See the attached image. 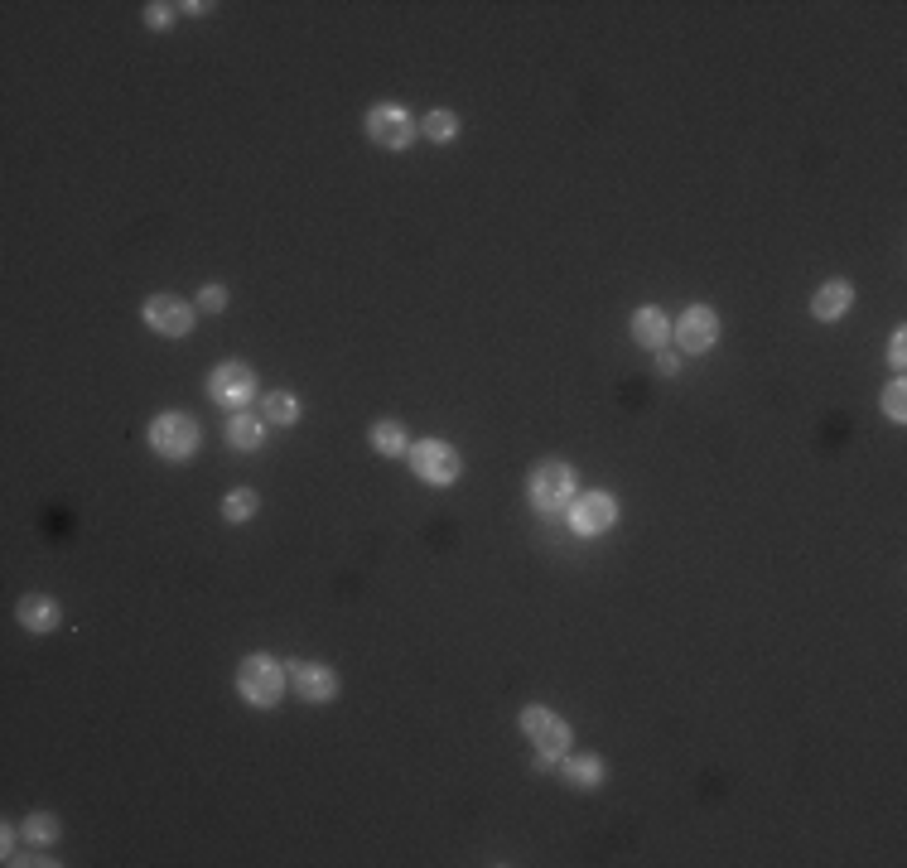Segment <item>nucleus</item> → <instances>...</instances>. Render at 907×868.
<instances>
[{
  "instance_id": "f257e3e1",
  "label": "nucleus",
  "mask_w": 907,
  "mask_h": 868,
  "mask_svg": "<svg viewBox=\"0 0 907 868\" xmlns=\"http://www.w3.org/2000/svg\"><path fill=\"white\" fill-rule=\"evenodd\" d=\"M570 497H575V468H570V463H541V468L531 473V502H536L541 512L570 507Z\"/></svg>"
},
{
  "instance_id": "f03ea898",
  "label": "nucleus",
  "mask_w": 907,
  "mask_h": 868,
  "mask_svg": "<svg viewBox=\"0 0 907 868\" xmlns=\"http://www.w3.org/2000/svg\"><path fill=\"white\" fill-rule=\"evenodd\" d=\"M150 444L165 459H189L193 449H198V420H189V415H160L150 425Z\"/></svg>"
},
{
  "instance_id": "7ed1b4c3",
  "label": "nucleus",
  "mask_w": 907,
  "mask_h": 868,
  "mask_svg": "<svg viewBox=\"0 0 907 868\" xmlns=\"http://www.w3.org/2000/svg\"><path fill=\"white\" fill-rule=\"evenodd\" d=\"M237 685H242V695H247L251 705H275L285 680H280V666H275L271 656H247L242 671H237Z\"/></svg>"
},
{
  "instance_id": "20e7f679",
  "label": "nucleus",
  "mask_w": 907,
  "mask_h": 868,
  "mask_svg": "<svg viewBox=\"0 0 907 868\" xmlns=\"http://www.w3.org/2000/svg\"><path fill=\"white\" fill-rule=\"evenodd\" d=\"M522 729L541 753H550V758H560V753L570 748V724H565L560 714H550V709H522Z\"/></svg>"
},
{
  "instance_id": "39448f33",
  "label": "nucleus",
  "mask_w": 907,
  "mask_h": 868,
  "mask_svg": "<svg viewBox=\"0 0 907 868\" xmlns=\"http://www.w3.org/2000/svg\"><path fill=\"white\" fill-rule=\"evenodd\" d=\"M459 454L449 449V444H440V439H425V444H415V473L425 478V483H435V488H444V483H454L459 478Z\"/></svg>"
},
{
  "instance_id": "423d86ee",
  "label": "nucleus",
  "mask_w": 907,
  "mask_h": 868,
  "mask_svg": "<svg viewBox=\"0 0 907 868\" xmlns=\"http://www.w3.org/2000/svg\"><path fill=\"white\" fill-rule=\"evenodd\" d=\"M367 136L386 145V150H406L415 136V121L401 107H372L367 111Z\"/></svg>"
},
{
  "instance_id": "0eeeda50",
  "label": "nucleus",
  "mask_w": 907,
  "mask_h": 868,
  "mask_svg": "<svg viewBox=\"0 0 907 868\" xmlns=\"http://www.w3.org/2000/svg\"><path fill=\"white\" fill-rule=\"evenodd\" d=\"M613 516H618V502L608 492H584V497H575V507H570V526H575L579 536H599V531L613 526Z\"/></svg>"
},
{
  "instance_id": "6e6552de",
  "label": "nucleus",
  "mask_w": 907,
  "mask_h": 868,
  "mask_svg": "<svg viewBox=\"0 0 907 868\" xmlns=\"http://www.w3.org/2000/svg\"><path fill=\"white\" fill-rule=\"evenodd\" d=\"M145 324L155 328V333H169V338H179V333H189L193 328V314L184 299L174 295H150L145 299Z\"/></svg>"
},
{
  "instance_id": "1a4fd4ad",
  "label": "nucleus",
  "mask_w": 907,
  "mask_h": 868,
  "mask_svg": "<svg viewBox=\"0 0 907 868\" xmlns=\"http://www.w3.org/2000/svg\"><path fill=\"white\" fill-rule=\"evenodd\" d=\"M676 338H681V348H686V353H705V348H715V338H719L715 309H705V304L686 309V314H681V324H676Z\"/></svg>"
},
{
  "instance_id": "9d476101",
  "label": "nucleus",
  "mask_w": 907,
  "mask_h": 868,
  "mask_svg": "<svg viewBox=\"0 0 907 868\" xmlns=\"http://www.w3.org/2000/svg\"><path fill=\"white\" fill-rule=\"evenodd\" d=\"M208 396L218 401V406H242V401H251L256 396V377H251L247 367H218L213 377H208Z\"/></svg>"
},
{
  "instance_id": "9b49d317",
  "label": "nucleus",
  "mask_w": 907,
  "mask_h": 868,
  "mask_svg": "<svg viewBox=\"0 0 907 868\" xmlns=\"http://www.w3.org/2000/svg\"><path fill=\"white\" fill-rule=\"evenodd\" d=\"M290 680H295V690H300L304 700H314V705H324V700L338 695V676H333L329 666H319V661H300L290 671Z\"/></svg>"
},
{
  "instance_id": "f8f14e48",
  "label": "nucleus",
  "mask_w": 907,
  "mask_h": 868,
  "mask_svg": "<svg viewBox=\"0 0 907 868\" xmlns=\"http://www.w3.org/2000/svg\"><path fill=\"white\" fill-rule=\"evenodd\" d=\"M850 304H854V290H850V285H845V280H830V285H821V290H816V299H811V314H816V319H825V324H835V319H840Z\"/></svg>"
},
{
  "instance_id": "ddd939ff",
  "label": "nucleus",
  "mask_w": 907,
  "mask_h": 868,
  "mask_svg": "<svg viewBox=\"0 0 907 868\" xmlns=\"http://www.w3.org/2000/svg\"><path fill=\"white\" fill-rule=\"evenodd\" d=\"M58 618H63V608L44 594H29L25 603H20V623H25L29 632H49V627H58Z\"/></svg>"
},
{
  "instance_id": "4468645a",
  "label": "nucleus",
  "mask_w": 907,
  "mask_h": 868,
  "mask_svg": "<svg viewBox=\"0 0 907 868\" xmlns=\"http://www.w3.org/2000/svg\"><path fill=\"white\" fill-rule=\"evenodd\" d=\"M666 333H671V324H666V314H661V309L647 304V309H637V314H633V338L642 343V348H661V343H666Z\"/></svg>"
},
{
  "instance_id": "2eb2a0df",
  "label": "nucleus",
  "mask_w": 907,
  "mask_h": 868,
  "mask_svg": "<svg viewBox=\"0 0 907 868\" xmlns=\"http://www.w3.org/2000/svg\"><path fill=\"white\" fill-rule=\"evenodd\" d=\"M565 782H575V787H599V782H604V758H594V753L565 758Z\"/></svg>"
},
{
  "instance_id": "dca6fc26",
  "label": "nucleus",
  "mask_w": 907,
  "mask_h": 868,
  "mask_svg": "<svg viewBox=\"0 0 907 868\" xmlns=\"http://www.w3.org/2000/svg\"><path fill=\"white\" fill-rule=\"evenodd\" d=\"M372 449H377V454H401V449H406V430H401L396 420L372 425Z\"/></svg>"
},
{
  "instance_id": "f3484780",
  "label": "nucleus",
  "mask_w": 907,
  "mask_h": 868,
  "mask_svg": "<svg viewBox=\"0 0 907 868\" xmlns=\"http://www.w3.org/2000/svg\"><path fill=\"white\" fill-rule=\"evenodd\" d=\"M227 434H232V444H237V449H261V439H266V430H261V420H256V415H237Z\"/></svg>"
},
{
  "instance_id": "a211bd4d",
  "label": "nucleus",
  "mask_w": 907,
  "mask_h": 868,
  "mask_svg": "<svg viewBox=\"0 0 907 868\" xmlns=\"http://www.w3.org/2000/svg\"><path fill=\"white\" fill-rule=\"evenodd\" d=\"M256 502H261V497H256L251 488L227 492V497H222V516H227V521H247V516L256 512Z\"/></svg>"
},
{
  "instance_id": "6ab92c4d",
  "label": "nucleus",
  "mask_w": 907,
  "mask_h": 868,
  "mask_svg": "<svg viewBox=\"0 0 907 868\" xmlns=\"http://www.w3.org/2000/svg\"><path fill=\"white\" fill-rule=\"evenodd\" d=\"M266 415H271L275 425H295L300 420V401L290 391H275V396H266Z\"/></svg>"
},
{
  "instance_id": "aec40b11",
  "label": "nucleus",
  "mask_w": 907,
  "mask_h": 868,
  "mask_svg": "<svg viewBox=\"0 0 907 868\" xmlns=\"http://www.w3.org/2000/svg\"><path fill=\"white\" fill-rule=\"evenodd\" d=\"M425 136H430V140H454V136H459V121H454L449 111H430V116H425Z\"/></svg>"
},
{
  "instance_id": "412c9836",
  "label": "nucleus",
  "mask_w": 907,
  "mask_h": 868,
  "mask_svg": "<svg viewBox=\"0 0 907 868\" xmlns=\"http://www.w3.org/2000/svg\"><path fill=\"white\" fill-rule=\"evenodd\" d=\"M907 386L903 381H893V386H888V391H883V410H888V420H898V425H903L907 420Z\"/></svg>"
},
{
  "instance_id": "4be33fe9",
  "label": "nucleus",
  "mask_w": 907,
  "mask_h": 868,
  "mask_svg": "<svg viewBox=\"0 0 907 868\" xmlns=\"http://www.w3.org/2000/svg\"><path fill=\"white\" fill-rule=\"evenodd\" d=\"M25 835H29V840H44V844H49L58 835L54 815H29V820H25Z\"/></svg>"
},
{
  "instance_id": "5701e85b",
  "label": "nucleus",
  "mask_w": 907,
  "mask_h": 868,
  "mask_svg": "<svg viewBox=\"0 0 907 868\" xmlns=\"http://www.w3.org/2000/svg\"><path fill=\"white\" fill-rule=\"evenodd\" d=\"M888 362H893V367H903V362H907V338H903V333H893V338H888Z\"/></svg>"
},
{
  "instance_id": "b1692460",
  "label": "nucleus",
  "mask_w": 907,
  "mask_h": 868,
  "mask_svg": "<svg viewBox=\"0 0 907 868\" xmlns=\"http://www.w3.org/2000/svg\"><path fill=\"white\" fill-rule=\"evenodd\" d=\"M198 304H203V309H222V304H227V290H218V285H208V290L198 295Z\"/></svg>"
},
{
  "instance_id": "393cba45",
  "label": "nucleus",
  "mask_w": 907,
  "mask_h": 868,
  "mask_svg": "<svg viewBox=\"0 0 907 868\" xmlns=\"http://www.w3.org/2000/svg\"><path fill=\"white\" fill-rule=\"evenodd\" d=\"M145 20H150V25H165V20H169V5H145Z\"/></svg>"
}]
</instances>
